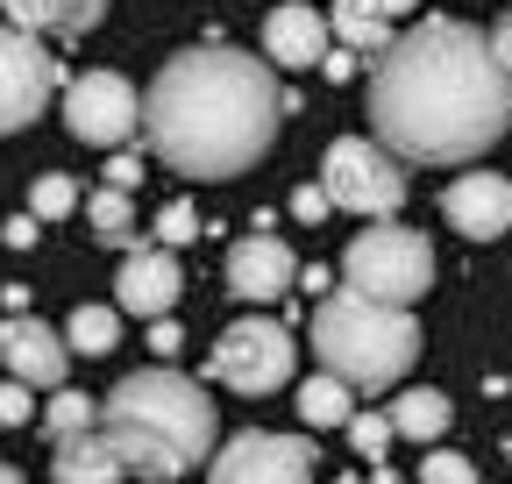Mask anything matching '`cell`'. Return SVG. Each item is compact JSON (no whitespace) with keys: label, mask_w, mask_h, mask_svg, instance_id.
Instances as JSON below:
<instances>
[{"label":"cell","mask_w":512,"mask_h":484,"mask_svg":"<svg viewBox=\"0 0 512 484\" xmlns=\"http://www.w3.org/2000/svg\"><path fill=\"white\" fill-rule=\"evenodd\" d=\"M328 57V15L313 0H278L264 15V65L271 72H306Z\"/></svg>","instance_id":"obj_14"},{"label":"cell","mask_w":512,"mask_h":484,"mask_svg":"<svg viewBox=\"0 0 512 484\" xmlns=\"http://www.w3.org/2000/svg\"><path fill=\"white\" fill-rule=\"evenodd\" d=\"M484 43H491V57H498V72L512 79V15H505V22H498V29H491Z\"/></svg>","instance_id":"obj_31"},{"label":"cell","mask_w":512,"mask_h":484,"mask_svg":"<svg viewBox=\"0 0 512 484\" xmlns=\"http://www.w3.org/2000/svg\"><path fill=\"white\" fill-rule=\"evenodd\" d=\"M441 214H448V228L470 235V242L505 235L512 228V178L505 171H463L456 186L441 193Z\"/></svg>","instance_id":"obj_12"},{"label":"cell","mask_w":512,"mask_h":484,"mask_svg":"<svg viewBox=\"0 0 512 484\" xmlns=\"http://www.w3.org/2000/svg\"><path fill=\"white\" fill-rule=\"evenodd\" d=\"M36 413V399H29V385L22 378H0V428H22V420Z\"/></svg>","instance_id":"obj_28"},{"label":"cell","mask_w":512,"mask_h":484,"mask_svg":"<svg viewBox=\"0 0 512 484\" xmlns=\"http://www.w3.org/2000/svg\"><path fill=\"white\" fill-rule=\"evenodd\" d=\"M121 342V307H79L64 321V349L72 356H107Z\"/></svg>","instance_id":"obj_21"},{"label":"cell","mask_w":512,"mask_h":484,"mask_svg":"<svg viewBox=\"0 0 512 484\" xmlns=\"http://www.w3.org/2000/svg\"><path fill=\"white\" fill-rule=\"evenodd\" d=\"M377 8L392 15V22H399V15H413V8H420V0H377Z\"/></svg>","instance_id":"obj_35"},{"label":"cell","mask_w":512,"mask_h":484,"mask_svg":"<svg viewBox=\"0 0 512 484\" xmlns=\"http://www.w3.org/2000/svg\"><path fill=\"white\" fill-rule=\"evenodd\" d=\"M342 292L356 299H377V307H406L434 285V242L420 228H399V221H377L349 242V264H342Z\"/></svg>","instance_id":"obj_5"},{"label":"cell","mask_w":512,"mask_h":484,"mask_svg":"<svg viewBox=\"0 0 512 484\" xmlns=\"http://www.w3.org/2000/svg\"><path fill=\"white\" fill-rule=\"evenodd\" d=\"M43 428H50V442L93 435V428H100V399H86V392H72V385H57V399L43 406Z\"/></svg>","instance_id":"obj_23"},{"label":"cell","mask_w":512,"mask_h":484,"mask_svg":"<svg viewBox=\"0 0 512 484\" xmlns=\"http://www.w3.org/2000/svg\"><path fill=\"white\" fill-rule=\"evenodd\" d=\"M420 484H477V463L456 456V449H434V456L420 463Z\"/></svg>","instance_id":"obj_26"},{"label":"cell","mask_w":512,"mask_h":484,"mask_svg":"<svg viewBox=\"0 0 512 484\" xmlns=\"http://www.w3.org/2000/svg\"><path fill=\"white\" fill-rule=\"evenodd\" d=\"M0 15H8V29L43 43V36H86L107 15V0H0Z\"/></svg>","instance_id":"obj_16"},{"label":"cell","mask_w":512,"mask_h":484,"mask_svg":"<svg viewBox=\"0 0 512 484\" xmlns=\"http://www.w3.org/2000/svg\"><path fill=\"white\" fill-rule=\"evenodd\" d=\"M178 342H185V335L171 328V314H164V321H150V349H157V356H178Z\"/></svg>","instance_id":"obj_33"},{"label":"cell","mask_w":512,"mask_h":484,"mask_svg":"<svg viewBox=\"0 0 512 484\" xmlns=\"http://www.w3.org/2000/svg\"><path fill=\"white\" fill-rule=\"evenodd\" d=\"M50 477H57V484H121L128 470H121V456L107 449V435L93 428V435H72V442H57V456H50Z\"/></svg>","instance_id":"obj_17"},{"label":"cell","mask_w":512,"mask_h":484,"mask_svg":"<svg viewBox=\"0 0 512 484\" xmlns=\"http://www.w3.org/2000/svg\"><path fill=\"white\" fill-rule=\"evenodd\" d=\"M86 221H93V235H100V242H114V250H128V242L143 235V228H136V200L114 193V186H100V193L86 200Z\"/></svg>","instance_id":"obj_22"},{"label":"cell","mask_w":512,"mask_h":484,"mask_svg":"<svg viewBox=\"0 0 512 484\" xmlns=\"http://www.w3.org/2000/svg\"><path fill=\"white\" fill-rule=\"evenodd\" d=\"M363 65V57H349V50H328V57H320V72H328L335 86H349V72Z\"/></svg>","instance_id":"obj_32"},{"label":"cell","mask_w":512,"mask_h":484,"mask_svg":"<svg viewBox=\"0 0 512 484\" xmlns=\"http://www.w3.org/2000/svg\"><path fill=\"white\" fill-rule=\"evenodd\" d=\"M292 356H299L292 328H278V321H264V314H249V321L221 328V342H214V378L235 385L242 399H264V392L292 385Z\"/></svg>","instance_id":"obj_7"},{"label":"cell","mask_w":512,"mask_h":484,"mask_svg":"<svg viewBox=\"0 0 512 484\" xmlns=\"http://www.w3.org/2000/svg\"><path fill=\"white\" fill-rule=\"evenodd\" d=\"M64 129H72L79 143H128L143 129V93L128 86L121 72H79L72 86H64Z\"/></svg>","instance_id":"obj_9"},{"label":"cell","mask_w":512,"mask_h":484,"mask_svg":"<svg viewBox=\"0 0 512 484\" xmlns=\"http://www.w3.org/2000/svg\"><path fill=\"white\" fill-rule=\"evenodd\" d=\"M320 449L299 435H271V428H242L235 442H221L207 456L214 484H313Z\"/></svg>","instance_id":"obj_8"},{"label":"cell","mask_w":512,"mask_h":484,"mask_svg":"<svg viewBox=\"0 0 512 484\" xmlns=\"http://www.w3.org/2000/svg\"><path fill=\"white\" fill-rule=\"evenodd\" d=\"M448 392H434V385H413V392H399L392 399V435H406V442H434V435H448Z\"/></svg>","instance_id":"obj_19"},{"label":"cell","mask_w":512,"mask_h":484,"mask_svg":"<svg viewBox=\"0 0 512 484\" xmlns=\"http://www.w3.org/2000/svg\"><path fill=\"white\" fill-rule=\"evenodd\" d=\"M278 121H285L278 72L228 43L178 50L143 93V136H150L157 164H171L185 178L249 171L278 143Z\"/></svg>","instance_id":"obj_2"},{"label":"cell","mask_w":512,"mask_h":484,"mask_svg":"<svg viewBox=\"0 0 512 484\" xmlns=\"http://www.w3.org/2000/svg\"><path fill=\"white\" fill-rule=\"evenodd\" d=\"M335 484H370V477H335Z\"/></svg>","instance_id":"obj_37"},{"label":"cell","mask_w":512,"mask_h":484,"mask_svg":"<svg viewBox=\"0 0 512 484\" xmlns=\"http://www.w3.org/2000/svg\"><path fill=\"white\" fill-rule=\"evenodd\" d=\"M313 356L320 371L342 378L349 392H384L413 371L420 356V321L406 307H377L356 292H328L313 307Z\"/></svg>","instance_id":"obj_4"},{"label":"cell","mask_w":512,"mask_h":484,"mask_svg":"<svg viewBox=\"0 0 512 484\" xmlns=\"http://www.w3.org/2000/svg\"><path fill=\"white\" fill-rule=\"evenodd\" d=\"M100 435L128 477L171 484L221 449V420H214V399L200 385L178 378L171 363H157V371H128L100 399Z\"/></svg>","instance_id":"obj_3"},{"label":"cell","mask_w":512,"mask_h":484,"mask_svg":"<svg viewBox=\"0 0 512 484\" xmlns=\"http://www.w3.org/2000/svg\"><path fill=\"white\" fill-rule=\"evenodd\" d=\"M0 484H29V477H22V470H8V463H0Z\"/></svg>","instance_id":"obj_36"},{"label":"cell","mask_w":512,"mask_h":484,"mask_svg":"<svg viewBox=\"0 0 512 484\" xmlns=\"http://www.w3.org/2000/svg\"><path fill=\"white\" fill-rule=\"evenodd\" d=\"M320 193H328V207L392 221L406 207V164L370 136H335L328 157H320Z\"/></svg>","instance_id":"obj_6"},{"label":"cell","mask_w":512,"mask_h":484,"mask_svg":"<svg viewBox=\"0 0 512 484\" xmlns=\"http://www.w3.org/2000/svg\"><path fill=\"white\" fill-rule=\"evenodd\" d=\"M200 235V207L192 200H171L164 214H157V250H178V242H192Z\"/></svg>","instance_id":"obj_25"},{"label":"cell","mask_w":512,"mask_h":484,"mask_svg":"<svg viewBox=\"0 0 512 484\" xmlns=\"http://www.w3.org/2000/svg\"><path fill=\"white\" fill-rule=\"evenodd\" d=\"M292 214H299V221H320V214H328V193H320V186H299V193H292Z\"/></svg>","instance_id":"obj_30"},{"label":"cell","mask_w":512,"mask_h":484,"mask_svg":"<svg viewBox=\"0 0 512 484\" xmlns=\"http://www.w3.org/2000/svg\"><path fill=\"white\" fill-rule=\"evenodd\" d=\"M86 200H79V186L64 171H43L36 186H29V221H64V214H79Z\"/></svg>","instance_id":"obj_24"},{"label":"cell","mask_w":512,"mask_h":484,"mask_svg":"<svg viewBox=\"0 0 512 484\" xmlns=\"http://www.w3.org/2000/svg\"><path fill=\"white\" fill-rule=\"evenodd\" d=\"M292 278H299V264H292V250H285L271 228L242 235L235 250H228V292L249 299V307H271V299H285Z\"/></svg>","instance_id":"obj_11"},{"label":"cell","mask_w":512,"mask_h":484,"mask_svg":"<svg viewBox=\"0 0 512 484\" xmlns=\"http://www.w3.org/2000/svg\"><path fill=\"white\" fill-rule=\"evenodd\" d=\"M349 442H356V456H384L392 420H384V413H349Z\"/></svg>","instance_id":"obj_27"},{"label":"cell","mask_w":512,"mask_h":484,"mask_svg":"<svg viewBox=\"0 0 512 484\" xmlns=\"http://www.w3.org/2000/svg\"><path fill=\"white\" fill-rule=\"evenodd\" d=\"M50 93H57V57L36 36L0 22V136H22L50 107Z\"/></svg>","instance_id":"obj_10"},{"label":"cell","mask_w":512,"mask_h":484,"mask_svg":"<svg viewBox=\"0 0 512 484\" xmlns=\"http://www.w3.org/2000/svg\"><path fill=\"white\" fill-rule=\"evenodd\" d=\"M370 129L399 164H470L512 129V79L484 29L427 15L370 65Z\"/></svg>","instance_id":"obj_1"},{"label":"cell","mask_w":512,"mask_h":484,"mask_svg":"<svg viewBox=\"0 0 512 484\" xmlns=\"http://www.w3.org/2000/svg\"><path fill=\"white\" fill-rule=\"evenodd\" d=\"M292 406H299L306 428H349V413H356V406H349V385H342V378H328V371L306 378Z\"/></svg>","instance_id":"obj_20"},{"label":"cell","mask_w":512,"mask_h":484,"mask_svg":"<svg viewBox=\"0 0 512 484\" xmlns=\"http://www.w3.org/2000/svg\"><path fill=\"white\" fill-rule=\"evenodd\" d=\"M178 257L171 250H128L121 271H114V299H121V314H143V321H164L178 307Z\"/></svg>","instance_id":"obj_15"},{"label":"cell","mask_w":512,"mask_h":484,"mask_svg":"<svg viewBox=\"0 0 512 484\" xmlns=\"http://www.w3.org/2000/svg\"><path fill=\"white\" fill-rule=\"evenodd\" d=\"M328 29L342 36L349 57H384V50H392V15H384L377 0H335Z\"/></svg>","instance_id":"obj_18"},{"label":"cell","mask_w":512,"mask_h":484,"mask_svg":"<svg viewBox=\"0 0 512 484\" xmlns=\"http://www.w3.org/2000/svg\"><path fill=\"white\" fill-rule=\"evenodd\" d=\"M36 228H43V221H29V214H15V221H8V250H29V242H36Z\"/></svg>","instance_id":"obj_34"},{"label":"cell","mask_w":512,"mask_h":484,"mask_svg":"<svg viewBox=\"0 0 512 484\" xmlns=\"http://www.w3.org/2000/svg\"><path fill=\"white\" fill-rule=\"evenodd\" d=\"M64 356H72V349H64V335L50 328V321H36V314H8V321H0V363H8V378H22L29 392L36 385H64Z\"/></svg>","instance_id":"obj_13"},{"label":"cell","mask_w":512,"mask_h":484,"mask_svg":"<svg viewBox=\"0 0 512 484\" xmlns=\"http://www.w3.org/2000/svg\"><path fill=\"white\" fill-rule=\"evenodd\" d=\"M136 178H143V164L128 157V150H121V157L107 164V186H114V193H136Z\"/></svg>","instance_id":"obj_29"}]
</instances>
